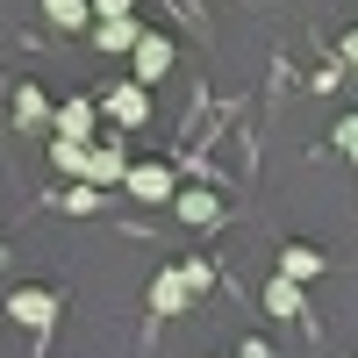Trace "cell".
Segmentation results:
<instances>
[{"label":"cell","instance_id":"cell-17","mask_svg":"<svg viewBox=\"0 0 358 358\" xmlns=\"http://www.w3.org/2000/svg\"><path fill=\"white\" fill-rule=\"evenodd\" d=\"M344 57H351V65H358V29H351V36H344Z\"/></svg>","mask_w":358,"mask_h":358},{"label":"cell","instance_id":"cell-6","mask_svg":"<svg viewBox=\"0 0 358 358\" xmlns=\"http://www.w3.org/2000/svg\"><path fill=\"white\" fill-rule=\"evenodd\" d=\"M94 36H101V50H129V43H143V36H136V22H129V15H108V22L94 29Z\"/></svg>","mask_w":358,"mask_h":358},{"label":"cell","instance_id":"cell-10","mask_svg":"<svg viewBox=\"0 0 358 358\" xmlns=\"http://www.w3.org/2000/svg\"><path fill=\"white\" fill-rule=\"evenodd\" d=\"M151 308H158V315H179V308H187V280H179V273L158 280V287H151Z\"/></svg>","mask_w":358,"mask_h":358},{"label":"cell","instance_id":"cell-8","mask_svg":"<svg viewBox=\"0 0 358 358\" xmlns=\"http://www.w3.org/2000/svg\"><path fill=\"white\" fill-rule=\"evenodd\" d=\"M265 308H273V315H294V308H301V280H273V287H265Z\"/></svg>","mask_w":358,"mask_h":358},{"label":"cell","instance_id":"cell-11","mask_svg":"<svg viewBox=\"0 0 358 358\" xmlns=\"http://www.w3.org/2000/svg\"><path fill=\"white\" fill-rule=\"evenodd\" d=\"M43 115H50V108H43V94H36V86H15V122H22V129H36Z\"/></svg>","mask_w":358,"mask_h":358},{"label":"cell","instance_id":"cell-3","mask_svg":"<svg viewBox=\"0 0 358 358\" xmlns=\"http://www.w3.org/2000/svg\"><path fill=\"white\" fill-rule=\"evenodd\" d=\"M79 179H101V187H108V179H129V158L115 151V143H101V151H86V172Z\"/></svg>","mask_w":358,"mask_h":358},{"label":"cell","instance_id":"cell-15","mask_svg":"<svg viewBox=\"0 0 358 358\" xmlns=\"http://www.w3.org/2000/svg\"><path fill=\"white\" fill-rule=\"evenodd\" d=\"M57 165H65V172H86V151H79V143H57V151H50Z\"/></svg>","mask_w":358,"mask_h":358},{"label":"cell","instance_id":"cell-16","mask_svg":"<svg viewBox=\"0 0 358 358\" xmlns=\"http://www.w3.org/2000/svg\"><path fill=\"white\" fill-rule=\"evenodd\" d=\"M94 15L108 22V15H129V0H94Z\"/></svg>","mask_w":358,"mask_h":358},{"label":"cell","instance_id":"cell-14","mask_svg":"<svg viewBox=\"0 0 358 358\" xmlns=\"http://www.w3.org/2000/svg\"><path fill=\"white\" fill-rule=\"evenodd\" d=\"M179 280H187V294H208L215 280H208V265H179Z\"/></svg>","mask_w":358,"mask_h":358},{"label":"cell","instance_id":"cell-9","mask_svg":"<svg viewBox=\"0 0 358 358\" xmlns=\"http://www.w3.org/2000/svg\"><path fill=\"white\" fill-rule=\"evenodd\" d=\"M280 273H287V280H315V273H322V251H308V244H294V251L280 258Z\"/></svg>","mask_w":358,"mask_h":358},{"label":"cell","instance_id":"cell-1","mask_svg":"<svg viewBox=\"0 0 358 358\" xmlns=\"http://www.w3.org/2000/svg\"><path fill=\"white\" fill-rule=\"evenodd\" d=\"M165 72H172V43H165V36H143V43H136V79L151 86V79H165Z\"/></svg>","mask_w":358,"mask_h":358},{"label":"cell","instance_id":"cell-5","mask_svg":"<svg viewBox=\"0 0 358 358\" xmlns=\"http://www.w3.org/2000/svg\"><path fill=\"white\" fill-rule=\"evenodd\" d=\"M57 129H65V143L94 136V101H65V108H57Z\"/></svg>","mask_w":358,"mask_h":358},{"label":"cell","instance_id":"cell-13","mask_svg":"<svg viewBox=\"0 0 358 358\" xmlns=\"http://www.w3.org/2000/svg\"><path fill=\"white\" fill-rule=\"evenodd\" d=\"M43 8H50L57 29H79V22H86V0H43Z\"/></svg>","mask_w":358,"mask_h":358},{"label":"cell","instance_id":"cell-7","mask_svg":"<svg viewBox=\"0 0 358 358\" xmlns=\"http://www.w3.org/2000/svg\"><path fill=\"white\" fill-rule=\"evenodd\" d=\"M50 315H57L50 294H36V287H22V294H15V322H50Z\"/></svg>","mask_w":358,"mask_h":358},{"label":"cell","instance_id":"cell-2","mask_svg":"<svg viewBox=\"0 0 358 358\" xmlns=\"http://www.w3.org/2000/svg\"><path fill=\"white\" fill-rule=\"evenodd\" d=\"M129 194L136 201H172V172L165 165H129Z\"/></svg>","mask_w":358,"mask_h":358},{"label":"cell","instance_id":"cell-12","mask_svg":"<svg viewBox=\"0 0 358 358\" xmlns=\"http://www.w3.org/2000/svg\"><path fill=\"white\" fill-rule=\"evenodd\" d=\"M179 215L194 229H215V194H179Z\"/></svg>","mask_w":358,"mask_h":358},{"label":"cell","instance_id":"cell-4","mask_svg":"<svg viewBox=\"0 0 358 358\" xmlns=\"http://www.w3.org/2000/svg\"><path fill=\"white\" fill-rule=\"evenodd\" d=\"M115 122H143V79H129V86H115V94L101 101Z\"/></svg>","mask_w":358,"mask_h":358}]
</instances>
